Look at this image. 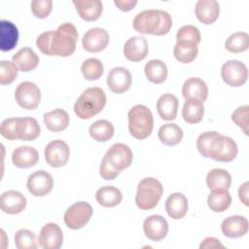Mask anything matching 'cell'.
<instances>
[{
    "instance_id": "cell-1",
    "label": "cell",
    "mask_w": 249,
    "mask_h": 249,
    "mask_svg": "<svg viewBox=\"0 0 249 249\" xmlns=\"http://www.w3.org/2000/svg\"><path fill=\"white\" fill-rule=\"evenodd\" d=\"M78 31L71 22L60 24L56 30H50L40 34L36 40L37 48L46 55L66 57L76 50Z\"/></svg>"
},
{
    "instance_id": "cell-2",
    "label": "cell",
    "mask_w": 249,
    "mask_h": 249,
    "mask_svg": "<svg viewBox=\"0 0 249 249\" xmlns=\"http://www.w3.org/2000/svg\"><path fill=\"white\" fill-rule=\"evenodd\" d=\"M133 28L141 34L165 35L172 26L171 16L162 10H145L137 14L133 19Z\"/></svg>"
},
{
    "instance_id": "cell-3",
    "label": "cell",
    "mask_w": 249,
    "mask_h": 249,
    "mask_svg": "<svg viewBox=\"0 0 249 249\" xmlns=\"http://www.w3.org/2000/svg\"><path fill=\"white\" fill-rule=\"evenodd\" d=\"M106 104V94L101 88L92 87L85 89L74 104L75 114L88 120L100 113Z\"/></svg>"
},
{
    "instance_id": "cell-4",
    "label": "cell",
    "mask_w": 249,
    "mask_h": 249,
    "mask_svg": "<svg viewBox=\"0 0 249 249\" xmlns=\"http://www.w3.org/2000/svg\"><path fill=\"white\" fill-rule=\"evenodd\" d=\"M128 130L130 134L139 140L146 139L152 133L154 118L151 110L142 104L134 105L128 112Z\"/></svg>"
},
{
    "instance_id": "cell-5",
    "label": "cell",
    "mask_w": 249,
    "mask_h": 249,
    "mask_svg": "<svg viewBox=\"0 0 249 249\" xmlns=\"http://www.w3.org/2000/svg\"><path fill=\"white\" fill-rule=\"evenodd\" d=\"M163 193L161 183L153 177L142 179L137 187L135 203L141 210H150L155 208Z\"/></svg>"
},
{
    "instance_id": "cell-6",
    "label": "cell",
    "mask_w": 249,
    "mask_h": 249,
    "mask_svg": "<svg viewBox=\"0 0 249 249\" xmlns=\"http://www.w3.org/2000/svg\"><path fill=\"white\" fill-rule=\"evenodd\" d=\"M92 216V207L86 201H78L67 208L64 223L71 230H79L88 224Z\"/></svg>"
},
{
    "instance_id": "cell-7",
    "label": "cell",
    "mask_w": 249,
    "mask_h": 249,
    "mask_svg": "<svg viewBox=\"0 0 249 249\" xmlns=\"http://www.w3.org/2000/svg\"><path fill=\"white\" fill-rule=\"evenodd\" d=\"M221 76L227 85L237 88L246 83L248 79V69L243 62L231 59L222 65Z\"/></svg>"
},
{
    "instance_id": "cell-8",
    "label": "cell",
    "mask_w": 249,
    "mask_h": 249,
    "mask_svg": "<svg viewBox=\"0 0 249 249\" xmlns=\"http://www.w3.org/2000/svg\"><path fill=\"white\" fill-rule=\"evenodd\" d=\"M15 98L17 103L23 109H36L41 100V90L39 87L32 82L20 83L15 91Z\"/></svg>"
},
{
    "instance_id": "cell-9",
    "label": "cell",
    "mask_w": 249,
    "mask_h": 249,
    "mask_svg": "<svg viewBox=\"0 0 249 249\" xmlns=\"http://www.w3.org/2000/svg\"><path fill=\"white\" fill-rule=\"evenodd\" d=\"M70 156L68 145L59 139L51 141L45 148V160L53 167H60L67 163Z\"/></svg>"
},
{
    "instance_id": "cell-10",
    "label": "cell",
    "mask_w": 249,
    "mask_h": 249,
    "mask_svg": "<svg viewBox=\"0 0 249 249\" xmlns=\"http://www.w3.org/2000/svg\"><path fill=\"white\" fill-rule=\"evenodd\" d=\"M53 187L52 175L45 170H37L30 174L27 179L28 192L34 196H47Z\"/></svg>"
},
{
    "instance_id": "cell-11",
    "label": "cell",
    "mask_w": 249,
    "mask_h": 249,
    "mask_svg": "<svg viewBox=\"0 0 249 249\" xmlns=\"http://www.w3.org/2000/svg\"><path fill=\"white\" fill-rule=\"evenodd\" d=\"M109 43L108 32L101 27L89 29L82 38V45L89 53H99L103 51Z\"/></svg>"
},
{
    "instance_id": "cell-12",
    "label": "cell",
    "mask_w": 249,
    "mask_h": 249,
    "mask_svg": "<svg viewBox=\"0 0 249 249\" xmlns=\"http://www.w3.org/2000/svg\"><path fill=\"white\" fill-rule=\"evenodd\" d=\"M104 157L119 171L127 168L131 164L133 159L132 151L124 143H116L112 145Z\"/></svg>"
},
{
    "instance_id": "cell-13",
    "label": "cell",
    "mask_w": 249,
    "mask_h": 249,
    "mask_svg": "<svg viewBox=\"0 0 249 249\" xmlns=\"http://www.w3.org/2000/svg\"><path fill=\"white\" fill-rule=\"evenodd\" d=\"M39 245L44 249H58L63 243V233L55 223H48L40 231Z\"/></svg>"
},
{
    "instance_id": "cell-14",
    "label": "cell",
    "mask_w": 249,
    "mask_h": 249,
    "mask_svg": "<svg viewBox=\"0 0 249 249\" xmlns=\"http://www.w3.org/2000/svg\"><path fill=\"white\" fill-rule=\"evenodd\" d=\"M131 74L124 67H114L107 76V86L115 93H123L131 86Z\"/></svg>"
},
{
    "instance_id": "cell-15",
    "label": "cell",
    "mask_w": 249,
    "mask_h": 249,
    "mask_svg": "<svg viewBox=\"0 0 249 249\" xmlns=\"http://www.w3.org/2000/svg\"><path fill=\"white\" fill-rule=\"evenodd\" d=\"M143 231L149 239L160 241L167 234L168 223L160 215H152L144 220Z\"/></svg>"
},
{
    "instance_id": "cell-16",
    "label": "cell",
    "mask_w": 249,
    "mask_h": 249,
    "mask_svg": "<svg viewBox=\"0 0 249 249\" xmlns=\"http://www.w3.org/2000/svg\"><path fill=\"white\" fill-rule=\"evenodd\" d=\"M149 52L148 42L142 36H133L129 38L124 46V54L130 61L143 60Z\"/></svg>"
},
{
    "instance_id": "cell-17",
    "label": "cell",
    "mask_w": 249,
    "mask_h": 249,
    "mask_svg": "<svg viewBox=\"0 0 249 249\" xmlns=\"http://www.w3.org/2000/svg\"><path fill=\"white\" fill-rule=\"evenodd\" d=\"M1 210L7 214H18L24 210L26 207L25 196L14 190L4 192L1 195Z\"/></svg>"
},
{
    "instance_id": "cell-18",
    "label": "cell",
    "mask_w": 249,
    "mask_h": 249,
    "mask_svg": "<svg viewBox=\"0 0 249 249\" xmlns=\"http://www.w3.org/2000/svg\"><path fill=\"white\" fill-rule=\"evenodd\" d=\"M221 230L227 237H241L248 231V220L240 215L230 216L222 222Z\"/></svg>"
},
{
    "instance_id": "cell-19",
    "label": "cell",
    "mask_w": 249,
    "mask_h": 249,
    "mask_svg": "<svg viewBox=\"0 0 249 249\" xmlns=\"http://www.w3.org/2000/svg\"><path fill=\"white\" fill-rule=\"evenodd\" d=\"M220 15V5L216 0H198L196 4V16L204 24L216 21Z\"/></svg>"
},
{
    "instance_id": "cell-20",
    "label": "cell",
    "mask_w": 249,
    "mask_h": 249,
    "mask_svg": "<svg viewBox=\"0 0 249 249\" xmlns=\"http://www.w3.org/2000/svg\"><path fill=\"white\" fill-rule=\"evenodd\" d=\"M182 94L185 99L196 98L203 102L208 96V87L202 79L192 77L184 82Z\"/></svg>"
},
{
    "instance_id": "cell-21",
    "label": "cell",
    "mask_w": 249,
    "mask_h": 249,
    "mask_svg": "<svg viewBox=\"0 0 249 249\" xmlns=\"http://www.w3.org/2000/svg\"><path fill=\"white\" fill-rule=\"evenodd\" d=\"M73 4L79 16L86 21L98 19L103 11L102 2L99 0H74Z\"/></svg>"
},
{
    "instance_id": "cell-22",
    "label": "cell",
    "mask_w": 249,
    "mask_h": 249,
    "mask_svg": "<svg viewBox=\"0 0 249 249\" xmlns=\"http://www.w3.org/2000/svg\"><path fill=\"white\" fill-rule=\"evenodd\" d=\"M188 199L181 193H173L165 200V210L168 216L174 220L184 218L188 212Z\"/></svg>"
},
{
    "instance_id": "cell-23",
    "label": "cell",
    "mask_w": 249,
    "mask_h": 249,
    "mask_svg": "<svg viewBox=\"0 0 249 249\" xmlns=\"http://www.w3.org/2000/svg\"><path fill=\"white\" fill-rule=\"evenodd\" d=\"M18 41V30L10 20H0V50L9 52L13 50Z\"/></svg>"
},
{
    "instance_id": "cell-24",
    "label": "cell",
    "mask_w": 249,
    "mask_h": 249,
    "mask_svg": "<svg viewBox=\"0 0 249 249\" xmlns=\"http://www.w3.org/2000/svg\"><path fill=\"white\" fill-rule=\"evenodd\" d=\"M39 160V154L36 149L30 146H19L12 154L13 163L19 168L34 166Z\"/></svg>"
},
{
    "instance_id": "cell-25",
    "label": "cell",
    "mask_w": 249,
    "mask_h": 249,
    "mask_svg": "<svg viewBox=\"0 0 249 249\" xmlns=\"http://www.w3.org/2000/svg\"><path fill=\"white\" fill-rule=\"evenodd\" d=\"M12 62L18 70L29 72L35 69L39 63V57L31 48H21L12 57Z\"/></svg>"
},
{
    "instance_id": "cell-26",
    "label": "cell",
    "mask_w": 249,
    "mask_h": 249,
    "mask_svg": "<svg viewBox=\"0 0 249 249\" xmlns=\"http://www.w3.org/2000/svg\"><path fill=\"white\" fill-rule=\"evenodd\" d=\"M179 107L177 97L171 93L162 94L157 101V111L160 117L165 121H173L176 119Z\"/></svg>"
},
{
    "instance_id": "cell-27",
    "label": "cell",
    "mask_w": 249,
    "mask_h": 249,
    "mask_svg": "<svg viewBox=\"0 0 249 249\" xmlns=\"http://www.w3.org/2000/svg\"><path fill=\"white\" fill-rule=\"evenodd\" d=\"M46 127L53 132L64 130L69 124V115L63 109H54L43 116Z\"/></svg>"
},
{
    "instance_id": "cell-28",
    "label": "cell",
    "mask_w": 249,
    "mask_h": 249,
    "mask_svg": "<svg viewBox=\"0 0 249 249\" xmlns=\"http://www.w3.org/2000/svg\"><path fill=\"white\" fill-rule=\"evenodd\" d=\"M24 132V117L9 118L2 122L0 127L1 135L8 140H22Z\"/></svg>"
},
{
    "instance_id": "cell-29",
    "label": "cell",
    "mask_w": 249,
    "mask_h": 249,
    "mask_svg": "<svg viewBox=\"0 0 249 249\" xmlns=\"http://www.w3.org/2000/svg\"><path fill=\"white\" fill-rule=\"evenodd\" d=\"M203 116L204 106L202 101L196 98L186 99L182 109V117L185 122L188 124H197L202 120Z\"/></svg>"
},
{
    "instance_id": "cell-30",
    "label": "cell",
    "mask_w": 249,
    "mask_h": 249,
    "mask_svg": "<svg viewBox=\"0 0 249 249\" xmlns=\"http://www.w3.org/2000/svg\"><path fill=\"white\" fill-rule=\"evenodd\" d=\"M206 184L211 191H215V190L228 191L231 184V176L225 169L214 168L207 173Z\"/></svg>"
},
{
    "instance_id": "cell-31",
    "label": "cell",
    "mask_w": 249,
    "mask_h": 249,
    "mask_svg": "<svg viewBox=\"0 0 249 249\" xmlns=\"http://www.w3.org/2000/svg\"><path fill=\"white\" fill-rule=\"evenodd\" d=\"M158 136L162 144L166 146H174L182 140L183 130L178 124L168 123L159 128Z\"/></svg>"
},
{
    "instance_id": "cell-32",
    "label": "cell",
    "mask_w": 249,
    "mask_h": 249,
    "mask_svg": "<svg viewBox=\"0 0 249 249\" xmlns=\"http://www.w3.org/2000/svg\"><path fill=\"white\" fill-rule=\"evenodd\" d=\"M95 198L96 201L104 207H114L122 201L123 195L116 187L104 186L97 190Z\"/></svg>"
},
{
    "instance_id": "cell-33",
    "label": "cell",
    "mask_w": 249,
    "mask_h": 249,
    "mask_svg": "<svg viewBox=\"0 0 249 249\" xmlns=\"http://www.w3.org/2000/svg\"><path fill=\"white\" fill-rule=\"evenodd\" d=\"M144 72L147 79L154 84H161L166 80V64L160 59H151L145 64Z\"/></svg>"
},
{
    "instance_id": "cell-34",
    "label": "cell",
    "mask_w": 249,
    "mask_h": 249,
    "mask_svg": "<svg viewBox=\"0 0 249 249\" xmlns=\"http://www.w3.org/2000/svg\"><path fill=\"white\" fill-rule=\"evenodd\" d=\"M197 45L190 41H177L173 53L175 58L182 63H190L197 56Z\"/></svg>"
},
{
    "instance_id": "cell-35",
    "label": "cell",
    "mask_w": 249,
    "mask_h": 249,
    "mask_svg": "<svg viewBox=\"0 0 249 249\" xmlns=\"http://www.w3.org/2000/svg\"><path fill=\"white\" fill-rule=\"evenodd\" d=\"M231 204V196L226 190H215L207 197V205L214 212H224Z\"/></svg>"
},
{
    "instance_id": "cell-36",
    "label": "cell",
    "mask_w": 249,
    "mask_h": 249,
    "mask_svg": "<svg viewBox=\"0 0 249 249\" xmlns=\"http://www.w3.org/2000/svg\"><path fill=\"white\" fill-rule=\"evenodd\" d=\"M89 135L98 142H106L114 135V125L107 120H98L90 124Z\"/></svg>"
},
{
    "instance_id": "cell-37",
    "label": "cell",
    "mask_w": 249,
    "mask_h": 249,
    "mask_svg": "<svg viewBox=\"0 0 249 249\" xmlns=\"http://www.w3.org/2000/svg\"><path fill=\"white\" fill-rule=\"evenodd\" d=\"M238 148L235 141L232 140L231 137L223 136L222 144L213 160L221 162H230L236 158Z\"/></svg>"
},
{
    "instance_id": "cell-38",
    "label": "cell",
    "mask_w": 249,
    "mask_h": 249,
    "mask_svg": "<svg viewBox=\"0 0 249 249\" xmlns=\"http://www.w3.org/2000/svg\"><path fill=\"white\" fill-rule=\"evenodd\" d=\"M81 71L86 80L93 81L99 79L103 72L104 67L102 62L95 57H90L86 59L81 66Z\"/></svg>"
},
{
    "instance_id": "cell-39",
    "label": "cell",
    "mask_w": 249,
    "mask_h": 249,
    "mask_svg": "<svg viewBox=\"0 0 249 249\" xmlns=\"http://www.w3.org/2000/svg\"><path fill=\"white\" fill-rule=\"evenodd\" d=\"M226 49L231 53H241L249 47V36L246 32H235L232 33L226 41Z\"/></svg>"
},
{
    "instance_id": "cell-40",
    "label": "cell",
    "mask_w": 249,
    "mask_h": 249,
    "mask_svg": "<svg viewBox=\"0 0 249 249\" xmlns=\"http://www.w3.org/2000/svg\"><path fill=\"white\" fill-rule=\"evenodd\" d=\"M15 244L18 249L37 248L35 233L26 229L18 230L15 234Z\"/></svg>"
},
{
    "instance_id": "cell-41",
    "label": "cell",
    "mask_w": 249,
    "mask_h": 249,
    "mask_svg": "<svg viewBox=\"0 0 249 249\" xmlns=\"http://www.w3.org/2000/svg\"><path fill=\"white\" fill-rule=\"evenodd\" d=\"M18 71L12 61L2 60L0 62V84L4 86L13 83L18 76Z\"/></svg>"
},
{
    "instance_id": "cell-42",
    "label": "cell",
    "mask_w": 249,
    "mask_h": 249,
    "mask_svg": "<svg viewBox=\"0 0 249 249\" xmlns=\"http://www.w3.org/2000/svg\"><path fill=\"white\" fill-rule=\"evenodd\" d=\"M176 39L177 41H190L197 45L200 42V32L194 25H184L177 31Z\"/></svg>"
},
{
    "instance_id": "cell-43",
    "label": "cell",
    "mask_w": 249,
    "mask_h": 249,
    "mask_svg": "<svg viewBox=\"0 0 249 249\" xmlns=\"http://www.w3.org/2000/svg\"><path fill=\"white\" fill-rule=\"evenodd\" d=\"M248 113H249V106L243 105L236 108L231 114L232 122L237 126H239L246 135H248Z\"/></svg>"
},
{
    "instance_id": "cell-44",
    "label": "cell",
    "mask_w": 249,
    "mask_h": 249,
    "mask_svg": "<svg viewBox=\"0 0 249 249\" xmlns=\"http://www.w3.org/2000/svg\"><path fill=\"white\" fill-rule=\"evenodd\" d=\"M218 134L217 131H205L202 132L196 139V148L201 156L204 158H208L209 149L212 141Z\"/></svg>"
},
{
    "instance_id": "cell-45",
    "label": "cell",
    "mask_w": 249,
    "mask_h": 249,
    "mask_svg": "<svg viewBox=\"0 0 249 249\" xmlns=\"http://www.w3.org/2000/svg\"><path fill=\"white\" fill-rule=\"evenodd\" d=\"M41 132L40 125L34 118L24 117V132L22 136V141H32L35 140Z\"/></svg>"
},
{
    "instance_id": "cell-46",
    "label": "cell",
    "mask_w": 249,
    "mask_h": 249,
    "mask_svg": "<svg viewBox=\"0 0 249 249\" xmlns=\"http://www.w3.org/2000/svg\"><path fill=\"white\" fill-rule=\"evenodd\" d=\"M52 0H33L31 1V10L33 15L38 18H46L52 12Z\"/></svg>"
},
{
    "instance_id": "cell-47",
    "label": "cell",
    "mask_w": 249,
    "mask_h": 249,
    "mask_svg": "<svg viewBox=\"0 0 249 249\" xmlns=\"http://www.w3.org/2000/svg\"><path fill=\"white\" fill-rule=\"evenodd\" d=\"M99 173L103 179L113 180L119 176L120 171L118 169H116L105 157H103L100 166H99Z\"/></svg>"
},
{
    "instance_id": "cell-48",
    "label": "cell",
    "mask_w": 249,
    "mask_h": 249,
    "mask_svg": "<svg viewBox=\"0 0 249 249\" xmlns=\"http://www.w3.org/2000/svg\"><path fill=\"white\" fill-rule=\"evenodd\" d=\"M138 1L137 0H115L114 4L124 12H128L132 10L136 5Z\"/></svg>"
},
{
    "instance_id": "cell-49",
    "label": "cell",
    "mask_w": 249,
    "mask_h": 249,
    "mask_svg": "<svg viewBox=\"0 0 249 249\" xmlns=\"http://www.w3.org/2000/svg\"><path fill=\"white\" fill-rule=\"evenodd\" d=\"M217 247H224V245L220 242L219 239L215 237H206L202 240L199 245L200 249H209V248H217Z\"/></svg>"
},
{
    "instance_id": "cell-50",
    "label": "cell",
    "mask_w": 249,
    "mask_h": 249,
    "mask_svg": "<svg viewBox=\"0 0 249 249\" xmlns=\"http://www.w3.org/2000/svg\"><path fill=\"white\" fill-rule=\"evenodd\" d=\"M248 188H249L248 182L243 183L238 188V197L241 200V202H243V204H245L246 206L249 205V203H248Z\"/></svg>"
}]
</instances>
